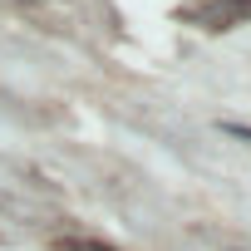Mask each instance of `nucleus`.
Here are the masks:
<instances>
[{
    "label": "nucleus",
    "instance_id": "f03ea898",
    "mask_svg": "<svg viewBox=\"0 0 251 251\" xmlns=\"http://www.w3.org/2000/svg\"><path fill=\"white\" fill-rule=\"evenodd\" d=\"M59 251H113V246H99V241H59Z\"/></svg>",
    "mask_w": 251,
    "mask_h": 251
},
{
    "label": "nucleus",
    "instance_id": "7ed1b4c3",
    "mask_svg": "<svg viewBox=\"0 0 251 251\" xmlns=\"http://www.w3.org/2000/svg\"><path fill=\"white\" fill-rule=\"evenodd\" d=\"M226 133H236V138H246V143H251V128H246V123H226Z\"/></svg>",
    "mask_w": 251,
    "mask_h": 251
},
{
    "label": "nucleus",
    "instance_id": "f257e3e1",
    "mask_svg": "<svg viewBox=\"0 0 251 251\" xmlns=\"http://www.w3.org/2000/svg\"><path fill=\"white\" fill-rule=\"evenodd\" d=\"M202 20H207V30H226L236 20H251V0H217L212 10H202Z\"/></svg>",
    "mask_w": 251,
    "mask_h": 251
}]
</instances>
